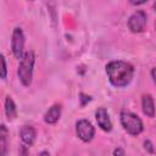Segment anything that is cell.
Wrapping results in <instances>:
<instances>
[{
	"label": "cell",
	"mask_w": 156,
	"mask_h": 156,
	"mask_svg": "<svg viewBox=\"0 0 156 156\" xmlns=\"http://www.w3.org/2000/svg\"><path fill=\"white\" fill-rule=\"evenodd\" d=\"M151 78H152L154 83L156 84V67H154V68L151 69Z\"/></svg>",
	"instance_id": "ac0fdd59"
},
{
	"label": "cell",
	"mask_w": 156,
	"mask_h": 156,
	"mask_svg": "<svg viewBox=\"0 0 156 156\" xmlns=\"http://www.w3.org/2000/svg\"><path fill=\"white\" fill-rule=\"evenodd\" d=\"M20 136H21V140L24 145L27 146H32L35 141V138H37V132L34 129L33 126H23L20 130Z\"/></svg>",
	"instance_id": "ba28073f"
},
{
	"label": "cell",
	"mask_w": 156,
	"mask_h": 156,
	"mask_svg": "<svg viewBox=\"0 0 156 156\" xmlns=\"http://www.w3.org/2000/svg\"><path fill=\"white\" fill-rule=\"evenodd\" d=\"M61 117V105L55 104L51 107L48 108V111L44 115V121L48 124H55Z\"/></svg>",
	"instance_id": "30bf717a"
},
{
	"label": "cell",
	"mask_w": 156,
	"mask_h": 156,
	"mask_svg": "<svg viewBox=\"0 0 156 156\" xmlns=\"http://www.w3.org/2000/svg\"><path fill=\"white\" fill-rule=\"evenodd\" d=\"M147 22V16L143 10H136L128 18V28L132 33H141L144 32Z\"/></svg>",
	"instance_id": "5b68a950"
},
{
	"label": "cell",
	"mask_w": 156,
	"mask_h": 156,
	"mask_svg": "<svg viewBox=\"0 0 156 156\" xmlns=\"http://www.w3.org/2000/svg\"><path fill=\"white\" fill-rule=\"evenodd\" d=\"M155 28H156V23H155Z\"/></svg>",
	"instance_id": "44dd1931"
},
{
	"label": "cell",
	"mask_w": 156,
	"mask_h": 156,
	"mask_svg": "<svg viewBox=\"0 0 156 156\" xmlns=\"http://www.w3.org/2000/svg\"><path fill=\"white\" fill-rule=\"evenodd\" d=\"M113 156H124V150L121 147H117L113 150Z\"/></svg>",
	"instance_id": "e0dca14e"
},
{
	"label": "cell",
	"mask_w": 156,
	"mask_h": 156,
	"mask_svg": "<svg viewBox=\"0 0 156 156\" xmlns=\"http://www.w3.org/2000/svg\"><path fill=\"white\" fill-rule=\"evenodd\" d=\"M1 63H2V68H1V78L5 79L6 76H7V67H6V60H5V56L1 55Z\"/></svg>",
	"instance_id": "4fadbf2b"
},
{
	"label": "cell",
	"mask_w": 156,
	"mask_h": 156,
	"mask_svg": "<svg viewBox=\"0 0 156 156\" xmlns=\"http://www.w3.org/2000/svg\"><path fill=\"white\" fill-rule=\"evenodd\" d=\"M29 152H28V146L22 144L20 145V149H18V156H28Z\"/></svg>",
	"instance_id": "5bb4252c"
},
{
	"label": "cell",
	"mask_w": 156,
	"mask_h": 156,
	"mask_svg": "<svg viewBox=\"0 0 156 156\" xmlns=\"http://www.w3.org/2000/svg\"><path fill=\"white\" fill-rule=\"evenodd\" d=\"M4 110H5V115L6 118L9 121H13L17 117V108H16V104L12 100L11 96H6L5 98V102H4Z\"/></svg>",
	"instance_id": "8fae6325"
},
{
	"label": "cell",
	"mask_w": 156,
	"mask_h": 156,
	"mask_svg": "<svg viewBox=\"0 0 156 156\" xmlns=\"http://www.w3.org/2000/svg\"><path fill=\"white\" fill-rule=\"evenodd\" d=\"M141 110L146 117L155 116V102L150 94H144L141 98Z\"/></svg>",
	"instance_id": "9c48e42d"
},
{
	"label": "cell",
	"mask_w": 156,
	"mask_h": 156,
	"mask_svg": "<svg viewBox=\"0 0 156 156\" xmlns=\"http://www.w3.org/2000/svg\"><path fill=\"white\" fill-rule=\"evenodd\" d=\"M144 146H145V149H147V151L150 152V154H152L155 150H154V146H152V144H151V141L150 140H145L144 141Z\"/></svg>",
	"instance_id": "9a60e30c"
},
{
	"label": "cell",
	"mask_w": 156,
	"mask_h": 156,
	"mask_svg": "<svg viewBox=\"0 0 156 156\" xmlns=\"http://www.w3.org/2000/svg\"><path fill=\"white\" fill-rule=\"evenodd\" d=\"M95 119L98 122V126L104 132H111L112 129V122L108 116V112L105 107H99L95 111Z\"/></svg>",
	"instance_id": "52a82bcc"
},
{
	"label": "cell",
	"mask_w": 156,
	"mask_h": 156,
	"mask_svg": "<svg viewBox=\"0 0 156 156\" xmlns=\"http://www.w3.org/2000/svg\"><path fill=\"white\" fill-rule=\"evenodd\" d=\"M34 62H35V55L32 50L26 51L23 57L20 60V63L17 67V76L20 82L24 87H29L33 80Z\"/></svg>",
	"instance_id": "7a4b0ae2"
},
{
	"label": "cell",
	"mask_w": 156,
	"mask_h": 156,
	"mask_svg": "<svg viewBox=\"0 0 156 156\" xmlns=\"http://www.w3.org/2000/svg\"><path fill=\"white\" fill-rule=\"evenodd\" d=\"M39 156H50V155H49L48 151H41V152L39 154Z\"/></svg>",
	"instance_id": "d6986e66"
},
{
	"label": "cell",
	"mask_w": 156,
	"mask_h": 156,
	"mask_svg": "<svg viewBox=\"0 0 156 156\" xmlns=\"http://www.w3.org/2000/svg\"><path fill=\"white\" fill-rule=\"evenodd\" d=\"M9 151V130L5 124L0 126V155L6 156Z\"/></svg>",
	"instance_id": "7c38bea8"
},
{
	"label": "cell",
	"mask_w": 156,
	"mask_h": 156,
	"mask_svg": "<svg viewBox=\"0 0 156 156\" xmlns=\"http://www.w3.org/2000/svg\"><path fill=\"white\" fill-rule=\"evenodd\" d=\"M80 100H82V106H84V105H85V102L90 101V96L84 95L83 93H80Z\"/></svg>",
	"instance_id": "2e32d148"
},
{
	"label": "cell",
	"mask_w": 156,
	"mask_h": 156,
	"mask_svg": "<svg viewBox=\"0 0 156 156\" xmlns=\"http://www.w3.org/2000/svg\"><path fill=\"white\" fill-rule=\"evenodd\" d=\"M24 33L21 27H16L12 30V37H11V51L16 58H22L24 55Z\"/></svg>",
	"instance_id": "277c9868"
},
{
	"label": "cell",
	"mask_w": 156,
	"mask_h": 156,
	"mask_svg": "<svg viewBox=\"0 0 156 156\" xmlns=\"http://www.w3.org/2000/svg\"><path fill=\"white\" fill-rule=\"evenodd\" d=\"M119 121L124 130L130 135H138L143 132L144 124L139 116L129 111H122L119 115Z\"/></svg>",
	"instance_id": "3957f363"
},
{
	"label": "cell",
	"mask_w": 156,
	"mask_h": 156,
	"mask_svg": "<svg viewBox=\"0 0 156 156\" xmlns=\"http://www.w3.org/2000/svg\"><path fill=\"white\" fill-rule=\"evenodd\" d=\"M76 133L82 141L89 143L95 135V128L88 119H79L76 123Z\"/></svg>",
	"instance_id": "8992f818"
},
{
	"label": "cell",
	"mask_w": 156,
	"mask_h": 156,
	"mask_svg": "<svg viewBox=\"0 0 156 156\" xmlns=\"http://www.w3.org/2000/svg\"><path fill=\"white\" fill-rule=\"evenodd\" d=\"M106 73L110 83L113 87L124 88L133 79L134 67L127 61L115 60V61H110L106 65Z\"/></svg>",
	"instance_id": "6da1fadb"
},
{
	"label": "cell",
	"mask_w": 156,
	"mask_h": 156,
	"mask_svg": "<svg viewBox=\"0 0 156 156\" xmlns=\"http://www.w3.org/2000/svg\"><path fill=\"white\" fill-rule=\"evenodd\" d=\"M154 9H155V11H156V1L154 2Z\"/></svg>",
	"instance_id": "ffe728a7"
}]
</instances>
